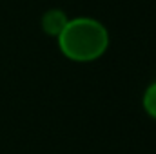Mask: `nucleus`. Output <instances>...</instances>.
Wrapping results in <instances>:
<instances>
[{"instance_id": "obj_1", "label": "nucleus", "mask_w": 156, "mask_h": 154, "mask_svg": "<svg viewBox=\"0 0 156 154\" xmlns=\"http://www.w3.org/2000/svg\"><path fill=\"white\" fill-rule=\"evenodd\" d=\"M56 40L66 58L73 62H93L107 51L109 31L94 18L78 16L67 20Z\"/></svg>"}, {"instance_id": "obj_2", "label": "nucleus", "mask_w": 156, "mask_h": 154, "mask_svg": "<svg viewBox=\"0 0 156 154\" xmlns=\"http://www.w3.org/2000/svg\"><path fill=\"white\" fill-rule=\"evenodd\" d=\"M66 24H67V16L60 9H51L42 16V29H44V33H47L51 37H58Z\"/></svg>"}, {"instance_id": "obj_3", "label": "nucleus", "mask_w": 156, "mask_h": 154, "mask_svg": "<svg viewBox=\"0 0 156 154\" xmlns=\"http://www.w3.org/2000/svg\"><path fill=\"white\" fill-rule=\"evenodd\" d=\"M142 102H144L145 113L151 116V118L156 120V82L147 87V91L144 93V100H142Z\"/></svg>"}]
</instances>
